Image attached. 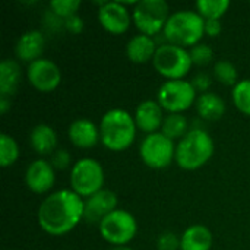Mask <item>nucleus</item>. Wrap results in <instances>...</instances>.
<instances>
[{"mask_svg": "<svg viewBox=\"0 0 250 250\" xmlns=\"http://www.w3.org/2000/svg\"><path fill=\"white\" fill-rule=\"evenodd\" d=\"M231 98L240 113L250 116V79H242L233 86Z\"/></svg>", "mask_w": 250, "mask_h": 250, "instance_id": "27", "label": "nucleus"}, {"mask_svg": "<svg viewBox=\"0 0 250 250\" xmlns=\"http://www.w3.org/2000/svg\"><path fill=\"white\" fill-rule=\"evenodd\" d=\"M12 108V100L10 97L0 95V114H6Z\"/></svg>", "mask_w": 250, "mask_h": 250, "instance_id": "35", "label": "nucleus"}, {"mask_svg": "<svg viewBox=\"0 0 250 250\" xmlns=\"http://www.w3.org/2000/svg\"><path fill=\"white\" fill-rule=\"evenodd\" d=\"M98 22L110 34H125L133 22L132 12L125 3L120 1H103L98 9Z\"/></svg>", "mask_w": 250, "mask_h": 250, "instance_id": "12", "label": "nucleus"}, {"mask_svg": "<svg viewBox=\"0 0 250 250\" xmlns=\"http://www.w3.org/2000/svg\"><path fill=\"white\" fill-rule=\"evenodd\" d=\"M50 10L53 15H56L60 19H67L73 15H78V10L81 7L79 0H53L50 1Z\"/></svg>", "mask_w": 250, "mask_h": 250, "instance_id": "28", "label": "nucleus"}, {"mask_svg": "<svg viewBox=\"0 0 250 250\" xmlns=\"http://www.w3.org/2000/svg\"><path fill=\"white\" fill-rule=\"evenodd\" d=\"M214 76L215 79L226 85V86H234L239 82V72L237 67L234 66V63H231L230 60H218L214 64Z\"/></svg>", "mask_w": 250, "mask_h": 250, "instance_id": "26", "label": "nucleus"}, {"mask_svg": "<svg viewBox=\"0 0 250 250\" xmlns=\"http://www.w3.org/2000/svg\"><path fill=\"white\" fill-rule=\"evenodd\" d=\"M67 136L70 142L81 149H89L94 148L98 142H101L100 138V127L89 119L81 117L73 120L69 125Z\"/></svg>", "mask_w": 250, "mask_h": 250, "instance_id": "16", "label": "nucleus"}, {"mask_svg": "<svg viewBox=\"0 0 250 250\" xmlns=\"http://www.w3.org/2000/svg\"><path fill=\"white\" fill-rule=\"evenodd\" d=\"M157 48L158 45L154 37L145 34H136L126 44V56L132 63L145 64L154 59Z\"/></svg>", "mask_w": 250, "mask_h": 250, "instance_id": "18", "label": "nucleus"}, {"mask_svg": "<svg viewBox=\"0 0 250 250\" xmlns=\"http://www.w3.org/2000/svg\"><path fill=\"white\" fill-rule=\"evenodd\" d=\"M196 111L201 119L209 120V122H217L220 120L224 113H226V101L215 92H205L201 94L196 100Z\"/></svg>", "mask_w": 250, "mask_h": 250, "instance_id": "21", "label": "nucleus"}, {"mask_svg": "<svg viewBox=\"0 0 250 250\" xmlns=\"http://www.w3.org/2000/svg\"><path fill=\"white\" fill-rule=\"evenodd\" d=\"M139 157L149 168H167L176 160V144L161 132L146 135L141 142Z\"/></svg>", "mask_w": 250, "mask_h": 250, "instance_id": "10", "label": "nucleus"}, {"mask_svg": "<svg viewBox=\"0 0 250 250\" xmlns=\"http://www.w3.org/2000/svg\"><path fill=\"white\" fill-rule=\"evenodd\" d=\"M98 231L107 243L113 246H126L138 233V221L129 211L117 208L98 224Z\"/></svg>", "mask_w": 250, "mask_h": 250, "instance_id": "9", "label": "nucleus"}, {"mask_svg": "<svg viewBox=\"0 0 250 250\" xmlns=\"http://www.w3.org/2000/svg\"><path fill=\"white\" fill-rule=\"evenodd\" d=\"M63 26H64V29L67 32L78 35V34H81L83 31L85 23H83V19L79 15H73V16H70V18L63 21Z\"/></svg>", "mask_w": 250, "mask_h": 250, "instance_id": "33", "label": "nucleus"}, {"mask_svg": "<svg viewBox=\"0 0 250 250\" xmlns=\"http://www.w3.org/2000/svg\"><path fill=\"white\" fill-rule=\"evenodd\" d=\"M108 250H133L132 248H129V246H113L111 249Z\"/></svg>", "mask_w": 250, "mask_h": 250, "instance_id": "36", "label": "nucleus"}, {"mask_svg": "<svg viewBox=\"0 0 250 250\" xmlns=\"http://www.w3.org/2000/svg\"><path fill=\"white\" fill-rule=\"evenodd\" d=\"M188 129H189V123H188V119L185 114L170 113L164 117V123H163V127L160 132L171 141H176V139L180 141L189 132Z\"/></svg>", "mask_w": 250, "mask_h": 250, "instance_id": "23", "label": "nucleus"}, {"mask_svg": "<svg viewBox=\"0 0 250 250\" xmlns=\"http://www.w3.org/2000/svg\"><path fill=\"white\" fill-rule=\"evenodd\" d=\"M152 66L158 75L164 76L167 81H174L185 79V76L190 72L193 62L188 48L171 42H164L158 45L152 59Z\"/></svg>", "mask_w": 250, "mask_h": 250, "instance_id": "5", "label": "nucleus"}, {"mask_svg": "<svg viewBox=\"0 0 250 250\" xmlns=\"http://www.w3.org/2000/svg\"><path fill=\"white\" fill-rule=\"evenodd\" d=\"M135 123L138 130L151 135L161 130L164 123V110L157 100H145L138 104L135 110Z\"/></svg>", "mask_w": 250, "mask_h": 250, "instance_id": "15", "label": "nucleus"}, {"mask_svg": "<svg viewBox=\"0 0 250 250\" xmlns=\"http://www.w3.org/2000/svg\"><path fill=\"white\" fill-rule=\"evenodd\" d=\"M229 0H198L195 3V10L207 21V19H221L229 7H230Z\"/></svg>", "mask_w": 250, "mask_h": 250, "instance_id": "24", "label": "nucleus"}, {"mask_svg": "<svg viewBox=\"0 0 250 250\" xmlns=\"http://www.w3.org/2000/svg\"><path fill=\"white\" fill-rule=\"evenodd\" d=\"M198 92L190 81L174 79L166 81L157 92V101L164 111L170 113H185L192 105L196 104Z\"/></svg>", "mask_w": 250, "mask_h": 250, "instance_id": "8", "label": "nucleus"}, {"mask_svg": "<svg viewBox=\"0 0 250 250\" xmlns=\"http://www.w3.org/2000/svg\"><path fill=\"white\" fill-rule=\"evenodd\" d=\"M98 127L101 144L113 152L127 149L136 139L138 127L135 117L123 108H111L104 113Z\"/></svg>", "mask_w": 250, "mask_h": 250, "instance_id": "2", "label": "nucleus"}, {"mask_svg": "<svg viewBox=\"0 0 250 250\" xmlns=\"http://www.w3.org/2000/svg\"><path fill=\"white\" fill-rule=\"evenodd\" d=\"M26 78L32 88L40 92H51L62 82L60 67L50 59H38L28 64Z\"/></svg>", "mask_w": 250, "mask_h": 250, "instance_id": "11", "label": "nucleus"}, {"mask_svg": "<svg viewBox=\"0 0 250 250\" xmlns=\"http://www.w3.org/2000/svg\"><path fill=\"white\" fill-rule=\"evenodd\" d=\"M21 66L13 59H4L0 63V95L10 97L16 92L21 82Z\"/></svg>", "mask_w": 250, "mask_h": 250, "instance_id": "22", "label": "nucleus"}, {"mask_svg": "<svg viewBox=\"0 0 250 250\" xmlns=\"http://www.w3.org/2000/svg\"><path fill=\"white\" fill-rule=\"evenodd\" d=\"M117 195L108 189H103L85 199L83 220L88 224H100L108 214L117 209Z\"/></svg>", "mask_w": 250, "mask_h": 250, "instance_id": "14", "label": "nucleus"}, {"mask_svg": "<svg viewBox=\"0 0 250 250\" xmlns=\"http://www.w3.org/2000/svg\"><path fill=\"white\" fill-rule=\"evenodd\" d=\"M223 31V23L221 19H207L205 21V34L208 37H218Z\"/></svg>", "mask_w": 250, "mask_h": 250, "instance_id": "34", "label": "nucleus"}, {"mask_svg": "<svg viewBox=\"0 0 250 250\" xmlns=\"http://www.w3.org/2000/svg\"><path fill=\"white\" fill-rule=\"evenodd\" d=\"M29 145L41 157L51 155L57 149V133L50 125L40 123L29 133Z\"/></svg>", "mask_w": 250, "mask_h": 250, "instance_id": "19", "label": "nucleus"}, {"mask_svg": "<svg viewBox=\"0 0 250 250\" xmlns=\"http://www.w3.org/2000/svg\"><path fill=\"white\" fill-rule=\"evenodd\" d=\"M69 182L70 190H73L82 199H88L89 196L104 189L105 173L100 161L85 157L72 166Z\"/></svg>", "mask_w": 250, "mask_h": 250, "instance_id": "6", "label": "nucleus"}, {"mask_svg": "<svg viewBox=\"0 0 250 250\" xmlns=\"http://www.w3.org/2000/svg\"><path fill=\"white\" fill-rule=\"evenodd\" d=\"M189 53H190V57H192V62L195 66H207L211 63V60L214 57L212 48L204 42H199L195 47H192L189 50Z\"/></svg>", "mask_w": 250, "mask_h": 250, "instance_id": "29", "label": "nucleus"}, {"mask_svg": "<svg viewBox=\"0 0 250 250\" xmlns=\"http://www.w3.org/2000/svg\"><path fill=\"white\" fill-rule=\"evenodd\" d=\"M44 47H45L44 34L38 29H29L18 38L15 44V54L21 62H26L29 64L41 59Z\"/></svg>", "mask_w": 250, "mask_h": 250, "instance_id": "17", "label": "nucleus"}, {"mask_svg": "<svg viewBox=\"0 0 250 250\" xmlns=\"http://www.w3.org/2000/svg\"><path fill=\"white\" fill-rule=\"evenodd\" d=\"M212 245V231L202 224L188 227L180 236V250H211Z\"/></svg>", "mask_w": 250, "mask_h": 250, "instance_id": "20", "label": "nucleus"}, {"mask_svg": "<svg viewBox=\"0 0 250 250\" xmlns=\"http://www.w3.org/2000/svg\"><path fill=\"white\" fill-rule=\"evenodd\" d=\"M50 163L54 167V170H64L72 164V155L66 149H56L51 154Z\"/></svg>", "mask_w": 250, "mask_h": 250, "instance_id": "31", "label": "nucleus"}, {"mask_svg": "<svg viewBox=\"0 0 250 250\" xmlns=\"http://www.w3.org/2000/svg\"><path fill=\"white\" fill-rule=\"evenodd\" d=\"M212 136L205 129H190L176 145V164L186 171L202 168L214 155Z\"/></svg>", "mask_w": 250, "mask_h": 250, "instance_id": "3", "label": "nucleus"}, {"mask_svg": "<svg viewBox=\"0 0 250 250\" xmlns=\"http://www.w3.org/2000/svg\"><path fill=\"white\" fill-rule=\"evenodd\" d=\"M193 88L196 89V92H201V94H205V92H209V88L212 85V79L208 73L205 72H199L193 76V79L190 81Z\"/></svg>", "mask_w": 250, "mask_h": 250, "instance_id": "32", "label": "nucleus"}, {"mask_svg": "<svg viewBox=\"0 0 250 250\" xmlns=\"http://www.w3.org/2000/svg\"><path fill=\"white\" fill-rule=\"evenodd\" d=\"M158 250H180V237L176 236L173 231H164L160 234L157 240Z\"/></svg>", "mask_w": 250, "mask_h": 250, "instance_id": "30", "label": "nucleus"}, {"mask_svg": "<svg viewBox=\"0 0 250 250\" xmlns=\"http://www.w3.org/2000/svg\"><path fill=\"white\" fill-rule=\"evenodd\" d=\"M163 35L167 42L192 48L199 44L205 35V19L196 10H177L170 15Z\"/></svg>", "mask_w": 250, "mask_h": 250, "instance_id": "4", "label": "nucleus"}, {"mask_svg": "<svg viewBox=\"0 0 250 250\" xmlns=\"http://www.w3.org/2000/svg\"><path fill=\"white\" fill-rule=\"evenodd\" d=\"M26 188L35 195L48 193L56 183V170L44 158L34 160L25 171Z\"/></svg>", "mask_w": 250, "mask_h": 250, "instance_id": "13", "label": "nucleus"}, {"mask_svg": "<svg viewBox=\"0 0 250 250\" xmlns=\"http://www.w3.org/2000/svg\"><path fill=\"white\" fill-rule=\"evenodd\" d=\"M19 158V146L13 136L7 133L0 135V166L3 168L12 167Z\"/></svg>", "mask_w": 250, "mask_h": 250, "instance_id": "25", "label": "nucleus"}, {"mask_svg": "<svg viewBox=\"0 0 250 250\" xmlns=\"http://www.w3.org/2000/svg\"><path fill=\"white\" fill-rule=\"evenodd\" d=\"M170 7L166 0H141L132 10L133 23L139 34L154 37L164 31L170 18Z\"/></svg>", "mask_w": 250, "mask_h": 250, "instance_id": "7", "label": "nucleus"}, {"mask_svg": "<svg viewBox=\"0 0 250 250\" xmlns=\"http://www.w3.org/2000/svg\"><path fill=\"white\" fill-rule=\"evenodd\" d=\"M85 199L70 189L50 193L40 205L37 220L41 230L50 236L60 237L78 227L83 220Z\"/></svg>", "mask_w": 250, "mask_h": 250, "instance_id": "1", "label": "nucleus"}]
</instances>
